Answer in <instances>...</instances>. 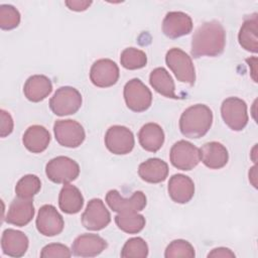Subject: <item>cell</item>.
Returning <instances> with one entry per match:
<instances>
[{
	"label": "cell",
	"instance_id": "obj_36",
	"mask_svg": "<svg viewBox=\"0 0 258 258\" xmlns=\"http://www.w3.org/2000/svg\"><path fill=\"white\" fill-rule=\"evenodd\" d=\"M66 5L68 6L69 9L73 10V11H85L87 10L91 4L92 1H88V0H67Z\"/></svg>",
	"mask_w": 258,
	"mask_h": 258
},
{
	"label": "cell",
	"instance_id": "obj_28",
	"mask_svg": "<svg viewBox=\"0 0 258 258\" xmlns=\"http://www.w3.org/2000/svg\"><path fill=\"white\" fill-rule=\"evenodd\" d=\"M115 223L118 228L128 234H137L145 227V218L137 212L118 213L115 217Z\"/></svg>",
	"mask_w": 258,
	"mask_h": 258
},
{
	"label": "cell",
	"instance_id": "obj_24",
	"mask_svg": "<svg viewBox=\"0 0 258 258\" xmlns=\"http://www.w3.org/2000/svg\"><path fill=\"white\" fill-rule=\"evenodd\" d=\"M138 140L143 149L157 152L164 143V132L156 123H146L138 132Z\"/></svg>",
	"mask_w": 258,
	"mask_h": 258
},
{
	"label": "cell",
	"instance_id": "obj_15",
	"mask_svg": "<svg viewBox=\"0 0 258 258\" xmlns=\"http://www.w3.org/2000/svg\"><path fill=\"white\" fill-rule=\"evenodd\" d=\"M192 30L191 17L181 11L167 12L162 21V31L168 38L174 39L186 35Z\"/></svg>",
	"mask_w": 258,
	"mask_h": 258
},
{
	"label": "cell",
	"instance_id": "obj_30",
	"mask_svg": "<svg viewBox=\"0 0 258 258\" xmlns=\"http://www.w3.org/2000/svg\"><path fill=\"white\" fill-rule=\"evenodd\" d=\"M120 62L127 70H138L146 66L147 56L144 51L138 48L127 47L121 52Z\"/></svg>",
	"mask_w": 258,
	"mask_h": 258
},
{
	"label": "cell",
	"instance_id": "obj_3",
	"mask_svg": "<svg viewBox=\"0 0 258 258\" xmlns=\"http://www.w3.org/2000/svg\"><path fill=\"white\" fill-rule=\"evenodd\" d=\"M165 62L179 82L194 86L196 70L191 57L186 52L180 48L172 47L166 52Z\"/></svg>",
	"mask_w": 258,
	"mask_h": 258
},
{
	"label": "cell",
	"instance_id": "obj_14",
	"mask_svg": "<svg viewBox=\"0 0 258 258\" xmlns=\"http://www.w3.org/2000/svg\"><path fill=\"white\" fill-rule=\"evenodd\" d=\"M37 231L46 237H52L60 234L64 227L62 216L52 205H43L36 217Z\"/></svg>",
	"mask_w": 258,
	"mask_h": 258
},
{
	"label": "cell",
	"instance_id": "obj_16",
	"mask_svg": "<svg viewBox=\"0 0 258 258\" xmlns=\"http://www.w3.org/2000/svg\"><path fill=\"white\" fill-rule=\"evenodd\" d=\"M107 246V241L97 234H82L74 240L72 253L77 257H95L101 254Z\"/></svg>",
	"mask_w": 258,
	"mask_h": 258
},
{
	"label": "cell",
	"instance_id": "obj_10",
	"mask_svg": "<svg viewBox=\"0 0 258 258\" xmlns=\"http://www.w3.org/2000/svg\"><path fill=\"white\" fill-rule=\"evenodd\" d=\"M134 144V135L132 131L125 126H111L105 134V145L113 154H128L132 151Z\"/></svg>",
	"mask_w": 258,
	"mask_h": 258
},
{
	"label": "cell",
	"instance_id": "obj_12",
	"mask_svg": "<svg viewBox=\"0 0 258 258\" xmlns=\"http://www.w3.org/2000/svg\"><path fill=\"white\" fill-rule=\"evenodd\" d=\"M106 203L116 213H127L142 211L147 200L146 196L140 190L134 191L130 198H123L117 189H111L106 195Z\"/></svg>",
	"mask_w": 258,
	"mask_h": 258
},
{
	"label": "cell",
	"instance_id": "obj_34",
	"mask_svg": "<svg viewBox=\"0 0 258 258\" xmlns=\"http://www.w3.org/2000/svg\"><path fill=\"white\" fill-rule=\"evenodd\" d=\"M72 251L63 244L51 243L44 246L40 252L41 258H57V257H71Z\"/></svg>",
	"mask_w": 258,
	"mask_h": 258
},
{
	"label": "cell",
	"instance_id": "obj_6",
	"mask_svg": "<svg viewBox=\"0 0 258 258\" xmlns=\"http://www.w3.org/2000/svg\"><path fill=\"white\" fill-rule=\"evenodd\" d=\"M221 115L228 127L234 131L243 130L249 119L246 102L237 97H230L223 101Z\"/></svg>",
	"mask_w": 258,
	"mask_h": 258
},
{
	"label": "cell",
	"instance_id": "obj_19",
	"mask_svg": "<svg viewBox=\"0 0 258 258\" xmlns=\"http://www.w3.org/2000/svg\"><path fill=\"white\" fill-rule=\"evenodd\" d=\"M200 157L207 167L211 169H220L228 163L229 153L222 143L212 141L205 143L201 147Z\"/></svg>",
	"mask_w": 258,
	"mask_h": 258
},
{
	"label": "cell",
	"instance_id": "obj_1",
	"mask_svg": "<svg viewBox=\"0 0 258 258\" xmlns=\"http://www.w3.org/2000/svg\"><path fill=\"white\" fill-rule=\"evenodd\" d=\"M226 45V32L223 25L217 20L202 24L194 33L190 54L195 58L202 56H218Z\"/></svg>",
	"mask_w": 258,
	"mask_h": 258
},
{
	"label": "cell",
	"instance_id": "obj_9",
	"mask_svg": "<svg viewBox=\"0 0 258 258\" xmlns=\"http://www.w3.org/2000/svg\"><path fill=\"white\" fill-rule=\"evenodd\" d=\"M171 164L180 170H190L201 161L200 149L186 140L175 142L169 152Z\"/></svg>",
	"mask_w": 258,
	"mask_h": 258
},
{
	"label": "cell",
	"instance_id": "obj_18",
	"mask_svg": "<svg viewBox=\"0 0 258 258\" xmlns=\"http://www.w3.org/2000/svg\"><path fill=\"white\" fill-rule=\"evenodd\" d=\"M27 236L18 230L6 229L2 233L1 248L5 255L10 257H22L28 249Z\"/></svg>",
	"mask_w": 258,
	"mask_h": 258
},
{
	"label": "cell",
	"instance_id": "obj_26",
	"mask_svg": "<svg viewBox=\"0 0 258 258\" xmlns=\"http://www.w3.org/2000/svg\"><path fill=\"white\" fill-rule=\"evenodd\" d=\"M257 25H258L257 13H253L244 19L238 34V40L240 45L244 49L254 53L258 51Z\"/></svg>",
	"mask_w": 258,
	"mask_h": 258
},
{
	"label": "cell",
	"instance_id": "obj_31",
	"mask_svg": "<svg viewBox=\"0 0 258 258\" xmlns=\"http://www.w3.org/2000/svg\"><path fill=\"white\" fill-rule=\"evenodd\" d=\"M147 256V243L140 237H134L127 240L121 250V257L123 258H145Z\"/></svg>",
	"mask_w": 258,
	"mask_h": 258
},
{
	"label": "cell",
	"instance_id": "obj_7",
	"mask_svg": "<svg viewBox=\"0 0 258 258\" xmlns=\"http://www.w3.org/2000/svg\"><path fill=\"white\" fill-rule=\"evenodd\" d=\"M124 100L127 107L133 112H144L152 103L150 90L139 80L132 79L124 86Z\"/></svg>",
	"mask_w": 258,
	"mask_h": 258
},
{
	"label": "cell",
	"instance_id": "obj_17",
	"mask_svg": "<svg viewBox=\"0 0 258 258\" xmlns=\"http://www.w3.org/2000/svg\"><path fill=\"white\" fill-rule=\"evenodd\" d=\"M167 190L173 202L177 204H186L195 195V183L189 176L176 173L169 178Z\"/></svg>",
	"mask_w": 258,
	"mask_h": 258
},
{
	"label": "cell",
	"instance_id": "obj_25",
	"mask_svg": "<svg viewBox=\"0 0 258 258\" xmlns=\"http://www.w3.org/2000/svg\"><path fill=\"white\" fill-rule=\"evenodd\" d=\"M59 209L69 215L79 213L84 206V197L81 190L70 183H66L58 195Z\"/></svg>",
	"mask_w": 258,
	"mask_h": 258
},
{
	"label": "cell",
	"instance_id": "obj_33",
	"mask_svg": "<svg viewBox=\"0 0 258 258\" xmlns=\"http://www.w3.org/2000/svg\"><path fill=\"white\" fill-rule=\"evenodd\" d=\"M20 23V13L12 5H0V27L3 30L16 28Z\"/></svg>",
	"mask_w": 258,
	"mask_h": 258
},
{
	"label": "cell",
	"instance_id": "obj_11",
	"mask_svg": "<svg viewBox=\"0 0 258 258\" xmlns=\"http://www.w3.org/2000/svg\"><path fill=\"white\" fill-rule=\"evenodd\" d=\"M81 218L83 226L90 231H100L106 228L111 222L110 212L100 199L89 201Z\"/></svg>",
	"mask_w": 258,
	"mask_h": 258
},
{
	"label": "cell",
	"instance_id": "obj_5",
	"mask_svg": "<svg viewBox=\"0 0 258 258\" xmlns=\"http://www.w3.org/2000/svg\"><path fill=\"white\" fill-rule=\"evenodd\" d=\"M45 174L54 183H69L80 174V166L68 156H56L45 165Z\"/></svg>",
	"mask_w": 258,
	"mask_h": 258
},
{
	"label": "cell",
	"instance_id": "obj_4",
	"mask_svg": "<svg viewBox=\"0 0 258 258\" xmlns=\"http://www.w3.org/2000/svg\"><path fill=\"white\" fill-rule=\"evenodd\" d=\"M81 93L69 86L58 88L49 100V108L56 116L72 115L79 111L82 106Z\"/></svg>",
	"mask_w": 258,
	"mask_h": 258
},
{
	"label": "cell",
	"instance_id": "obj_27",
	"mask_svg": "<svg viewBox=\"0 0 258 258\" xmlns=\"http://www.w3.org/2000/svg\"><path fill=\"white\" fill-rule=\"evenodd\" d=\"M149 83L151 87L160 95L170 98L178 99L179 97L175 94V85L169 75V73L164 68L154 69L149 76Z\"/></svg>",
	"mask_w": 258,
	"mask_h": 258
},
{
	"label": "cell",
	"instance_id": "obj_8",
	"mask_svg": "<svg viewBox=\"0 0 258 258\" xmlns=\"http://www.w3.org/2000/svg\"><path fill=\"white\" fill-rule=\"evenodd\" d=\"M55 140L61 146L69 148L79 147L86 138L84 127L76 120H56L53 124Z\"/></svg>",
	"mask_w": 258,
	"mask_h": 258
},
{
	"label": "cell",
	"instance_id": "obj_21",
	"mask_svg": "<svg viewBox=\"0 0 258 258\" xmlns=\"http://www.w3.org/2000/svg\"><path fill=\"white\" fill-rule=\"evenodd\" d=\"M52 91L51 81L44 75H33L29 77L24 86V96L30 102H40L44 100Z\"/></svg>",
	"mask_w": 258,
	"mask_h": 258
},
{
	"label": "cell",
	"instance_id": "obj_22",
	"mask_svg": "<svg viewBox=\"0 0 258 258\" xmlns=\"http://www.w3.org/2000/svg\"><path fill=\"white\" fill-rule=\"evenodd\" d=\"M22 142L28 151L32 153H41L47 148L50 142V134L45 127L41 125H32L25 130Z\"/></svg>",
	"mask_w": 258,
	"mask_h": 258
},
{
	"label": "cell",
	"instance_id": "obj_35",
	"mask_svg": "<svg viewBox=\"0 0 258 258\" xmlns=\"http://www.w3.org/2000/svg\"><path fill=\"white\" fill-rule=\"evenodd\" d=\"M0 118H1L0 136L1 137H6L9 134H11V132L13 131V126H14L13 119H12L11 115L3 109L0 110Z\"/></svg>",
	"mask_w": 258,
	"mask_h": 258
},
{
	"label": "cell",
	"instance_id": "obj_37",
	"mask_svg": "<svg viewBox=\"0 0 258 258\" xmlns=\"http://www.w3.org/2000/svg\"><path fill=\"white\" fill-rule=\"evenodd\" d=\"M209 258H234L235 254L234 252H232L229 248H225V247H219V248H215L213 249L209 254H208Z\"/></svg>",
	"mask_w": 258,
	"mask_h": 258
},
{
	"label": "cell",
	"instance_id": "obj_29",
	"mask_svg": "<svg viewBox=\"0 0 258 258\" xmlns=\"http://www.w3.org/2000/svg\"><path fill=\"white\" fill-rule=\"evenodd\" d=\"M41 187V181L35 174H26L22 176L15 185V194L17 198L31 200Z\"/></svg>",
	"mask_w": 258,
	"mask_h": 258
},
{
	"label": "cell",
	"instance_id": "obj_38",
	"mask_svg": "<svg viewBox=\"0 0 258 258\" xmlns=\"http://www.w3.org/2000/svg\"><path fill=\"white\" fill-rule=\"evenodd\" d=\"M256 176H257V174H256V165H254L251 169H250V171H249V180L252 182V184L255 186V187H257V183H256Z\"/></svg>",
	"mask_w": 258,
	"mask_h": 258
},
{
	"label": "cell",
	"instance_id": "obj_13",
	"mask_svg": "<svg viewBox=\"0 0 258 258\" xmlns=\"http://www.w3.org/2000/svg\"><path fill=\"white\" fill-rule=\"evenodd\" d=\"M119 76L120 72L118 66L109 58L96 60L90 70V80L99 88L112 87L117 83Z\"/></svg>",
	"mask_w": 258,
	"mask_h": 258
},
{
	"label": "cell",
	"instance_id": "obj_20",
	"mask_svg": "<svg viewBox=\"0 0 258 258\" xmlns=\"http://www.w3.org/2000/svg\"><path fill=\"white\" fill-rule=\"evenodd\" d=\"M34 206L31 200L17 198L10 204L5 220L11 225L24 227L30 223L34 217Z\"/></svg>",
	"mask_w": 258,
	"mask_h": 258
},
{
	"label": "cell",
	"instance_id": "obj_32",
	"mask_svg": "<svg viewBox=\"0 0 258 258\" xmlns=\"http://www.w3.org/2000/svg\"><path fill=\"white\" fill-rule=\"evenodd\" d=\"M196 256L194 246L182 239H177L171 241L164 252L165 258H177V257H184V258H194Z\"/></svg>",
	"mask_w": 258,
	"mask_h": 258
},
{
	"label": "cell",
	"instance_id": "obj_2",
	"mask_svg": "<svg viewBox=\"0 0 258 258\" xmlns=\"http://www.w3.org/2000/svg\"><path fill=\"white\" fill-rule=\"evenodd\" d=\"M213 123V112L204 104H196L185 109L179 118L181 134L190 139L205 136Z\"/></svg>",
	"mask_w": 258,
	"mask_h": 258
},
{
	"label": "cell",
	"instance_id": "obj_23",
	"mask_svg": "<svg viewBox=\"0 0 258 258\" xmlns=\"http://www.w3.org/2000/svg\"><path fill=\"white\" fill-rule=\"evenodd\" d=\"M168 165L160 158H149L140 163L138 174L142 180L149 183H159L166 179L168 175Z\"/></svg>",
	"mask_w": 258,
	"mask_h": 258
}]
</instances>
